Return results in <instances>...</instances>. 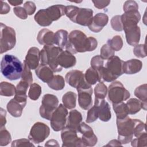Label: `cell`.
Instances as JSON below:
<instances>
[{"label": "cell", "mask_w": 147, "mask_h": 147, "mask_svg": "<svg viewBox=\"0 0 147 147\" xmlns=\"http://www.w3.org/2000/svg\"><path fill=\"white\" fill-rule=\"evenodd\" d=\"M16 43V32L11 27L1 23V53L13 49Z\"/></svg>", "instance_id": "cell-7"}, {"label": "cell", "mask_w": 147, "mask_h": 147, "mask_svg": "<svg viewBox=\"0 0 147 147\" xmlns=\"http://www.w3.org/2000/svg\"><path fill=\"white\" fill-rule=\"evenodd\" d=\"M82 122V116L81 113L76 110H72L69 113L67 120L66 127L78 132V129Z\"/></svg>", "instance_id": "cell-23"}, {"label": "cell", "mask_w": 147, "mask_h": 147, "mask_svg": "<svg viewBox=\"0 0 147 147\" xmlns=\"http://www.w3.org/2000/svg\"><path fill=\"white\" fill-rule=\"evenodd\" d=\"M11 141L10 133L4 127H1L0 130V145L1 146H6Z\"/></svg>", "instance_id": "cell-41"}, {"label": "cell", "mask_w": 147, "mask_h": 147, "mask_svg": "<svg viewBox=\"0 0 147 147\" xmlns=\"http://www.w3.org/2000/svg\"><path fill=\"white\" fill-rule=\"evenodd\" d=\"M47 84L49 88L54 90H63L65 86L64 79L61 75H56L53 76Z\"/></svg>", "instance_id": "cell-33"}, {"label": "cell", "mask_w": 147, "mask_h": 147, "mask_svg": "<svg viewBox=\"0 0 147 147\" xmlns=\"http://www.w3.org/2000/svg\"><path fill=\"white\" fill-rule=\"evenodd\" d=\"M100 56L103 60H108L114 56L115 51L113 50L107 44H104L100 48Z\"/></svg>", "instance_id": "cell-43"}, {"label": "cell", "mask_w": 147, "mask_h": 147, "mask_svg": "<svg viewBox=\"0 0 147 147\" xmlns=\"http://www.w3.org/2000/svg\"><path fill=\"white\" fill-rule=\"evenodd\" d=\"M77 133L72 129L65 127L61 133L62 146H84L82 138L78 136Z\"/></svg>", "instance_id": "cell-11"}, {"label": "cell", "mask_w": 147, "mask_h": 147, "mask_svg": "<svg viewBox=\"0 0 147 147\" xmlns=\"http://www.w3.org/2000/svg\"><path fill=\"white\" fill-rule=\"evenodd\" d=\"M1 14H6L8 13L10 10V7L7 3L4 2L2 1H1Z\"/></svg>", "instance_id": "cell-57"}, {"label": "cell", "mask_w": 147, "mask_h": 147, "mask_svg": "<svg viewBox=\"0 0 147 147\" xmlns=\"http://www.w3.org/2000/svg\"><path fill=\"white\" fill-rule=\"evenodd\" d=\"M126 41L131 46H136L138 44L141 37V30L138 25H132L123 28Z\"/></svg>", "instance_id": "cell-17"}, {"label": "cell", "mask_w": 147, "mask_h": 147, "mask_svg": "<svg viewBox=\"0 0 147 147\" xmlns=\"http://www.w3.org/2000/svg\"><path fill=\"white\" fill-rule=\"evenodd\" d=\"M142 67V63L138 59H130L124 61L123 72L124 74L131 75L140 72Z\"/></svg>", "instance_id": "cell-25"}, {"label": "cell", "mask_w": 147, "mask_h": 147, "mask_svg": "<svg viewBox=\"0 0 147 147\" xmlns=\"http://www.w3.org/2000/svg\"><path fill=\"white\" fill-rule=\"evenodd\" d=\"M45 146H59V144H58V142L56 140L52 139L51 140L48 141L45 143Z\"/></svg>", "instance_id": "cell-59"}, {"label": "cell", "mask_w": 147, "mask_h": 147, "mask_svg": "<svg viewBox=\"0 0 147 147\" xmlns=\"http://www.w3.org/2000/svg\"><path fill=\"white\" fill-rule=\"evenodd\" d=\"M108 99L112 104L122 102L129 98L130 94L119 81H114L109 86Z\"/></svg>", "instance_id": "cell-6"}, {"label": "cell", "mask_w": 147, "mask_h": 147, "mask_svg": "<svg viewBox=\"0 0 147 147\" xmlns=\"http://www.w3.org/2000/svg\"><path fill=\"white\" fill-rule=\"evenodd\" d=\"M16 87L8 82H2L0 84V94L5 96H11L15 95Z\"/></svg>", "instance_id": "cell-36"}, {"label": "cell", "mask_w": 147, "mask_h": 147, "mask_svg": "<svg viewBox=\"0 0 147 147\" xmlns=\"http://www.w3.org/2000/svg\"><path fill=\"white\" fill-rule=\"evenodd\" d=\"M98 45V41L93 37L87 36L79 30H74L68 35V42L65 50L72 54L78 52H91L94 51Z\"/></svg>", "instance_id": "cell-1"}, {"label": "cell", "mask_w": 147, "mask_h": 147, "mask_svg": "<svg viewBox=\"0 0 147 147\" xmlns=\"http://www.w3.org/2000/svg\"><path fill=\"white\" fill-rule=\"evenodd\" d=\"M129 114H135L142 109V102L136 98H131L126 102Z\"/></svg>", "instance_id": "cell-37"}, {"label": "cell", "mask_w": 147, "mask_h": 147, "mask_svg": "<svg viewBox=\"0 0 147 147\" xmlns=\"http://www.w3.org/2000/svg\"><path fill=\"white\" fill-rule=\"evenodd\" d=\"M109 17L106 14L99 13L95 15L88 25L89 29L95 33H98L108 23Z\"/></svg>", "instance_id": "cell-16"}, {"label": "cell", "mask_w": 147, "mask_h": 147, "mask_svg": "<svg viewBox=\"0 0 147 147\" xmlns=\"http://www.w3.org/2000/svg\"><path fill=\"white\" fill-rule=\"evenodd\" d=\"M106 146H122V144L121 142L118 140H113L110 141Z\"/></svg>", "instance_id": "cell-58"}, {"label": "cell", "mask_w": 147, "mask_h": 147, "mask_svg": "<svg viewBox=\"0 0 147 147\" xmlns=\"http://www.w3.org/2000/svg\"><path fill=\"white\" fill-rule=\"evenodd\" d=\"M36 75L43 82L48 83L53 78V71L47 65L40 64L36 69Z\"/></svg>", "instance_id": "cell-27"}, {"label": "cell", "mask_w": 147, "mask_h": 147, "mask_svg": "<svg viewBox=\"0 0 147 147\" xmlns=\"http://www.w3.org/2000/svg\"><path fill=\"white\" fill-rule=\"evenodd\" d=\"M147 86L144 84L137 87L134 90V95L142 102V109L144 110H146L147 106Z\"/></svg>", "instance_id": "cell-30"}, {"label": "cell", "mask_w": 147, "mask_h": 147, "mask_svg": "<svg viewBox=\"0 0 147 147\" xmlns=\"http://www.w3.org/2000/svg\"><path fill=\"white\" fill-rule=\"evenodd\" d=\"M62 51L63 49L54 45H44L40 51L41 64L48 65L53 72H60L62 68L58 64L57 57Z\"/></svg>", "instance_id": "cell-4"}, {"label": "cell", "mask_w": 147, "mask_h": 147, "mask_svg": "<svg viewBox=\"0 0 147 147\" xmlns=\"http://www.w3.org/2000/svg\"><path fill=\"white\" fill-rule=\"evenodd\" d=\"M78 92V103L80 107L84 110H88L92 104V94L93 92L91 85L76 89Z\"/></svg>", "instance_id": "cell-14"}, {"label": "cell", "mask_w": 147, "mask_h": 147, "mask_svg": "<svg viewBox=\"0 0 147 147\" xmlns=\"http://www.w3.org/2000/svg\"><path fill=\"white\" fill-rule=\"evenodd\" d=\"M76 94L72 91H68L62 97L63 105L68 109H73L76 106Z\"/></svg>", "instance_id": "cell-31"}, {"label": "cell", "mask_w": 147, "mask_h": 147, "mask_svg": "<svg viewBox=\"0 0 147 147\" xmlns=\"http://www.w3.org/2000/svg\"><path fill=\"white\" fill-rule=\"evenodd\" d=\"M68 114L67 108L62 104L58 105L53 113L50 119L52 129L55 131L62 130L67 123V117Z\"/></svg>", "instance_id": "cell-9"}, {"label": "cell", "mask_w": 147, "mask_h": 147, "mask_svg": "<svg viewBox=\"0 0 147 147\" xmlns=\"http://www.w3.org/2000/svg\"><path fill=\"white\" fill-rule=\"evenodd\" d=\"M94 105L96 106L98 118L103 122L109 121L111 118V113L109 104L105 99L95 98Z\"/></svg>", "instance_id": "cell-15"}, {"label": "cell", "mask_w": 147, "mask_h": 147, "mask_svg": "<svg viewBox=\"0 0 147 147\" xmlns=\"http://www.w3.org/2000/svg\"><path fill=\"white\" fill-rule=\"evenodd\" d=\"M34 18L35 21L41 26H48L52 23L49 20L46 14L45 9L38 10L35 14Z\"/></svg>", "instance_id": "cell-34"}, {"label": "cell", "mask_w": 147, "mask_h": 147, "mask_svg": "<svg viewBox=\"0 0 147 147\" xmlns=\"http://www.w3.org/2000/svg\"><path fill=\"white\" fill-rule=\"evenodd\" d=\"M111 26L112 28L118 32H121L123 30V24L121 20V16L117 15L114 16L111 20Z\"/></svg>", "instance_id": "cell-44"}, {"label": "cell", "mask_w": 147, "mask_h": 147, "mask_svg": "<svg viewBox=\"0 0 147 147\" xmlns=\"http://www.w3.org/2000/svg\"><path fill=\"white\" fill-rule=\"evenodd\" d=\"M107 86L102 82L96 84L94 88L95 98L96 99H105L107 94Z\"/></svg>", "instance_id": "cell-39"}, {"label": "cell", "mask_w": 147, "mask_h": 147, "mask_svg": "<svg viewBox=\"0 0 147 147\" xmlns=\"http://www.w3.org/2000/svg\"><path fill=\"white\" fill-rule=\"evenodd\" d=\"M41 91V87L38 84L32 83L29 87L28 96L30 99L33 100H36L40 96Z\"/></svg>", "instance_id": "cell-38"}, {"label": "cell", "mask_w": 147, "mask_h": 147, "mask_svg": "<svg viewBox=\"0 0 147 147\" xmlns=\"http://www.w3.org/2000/svg\"><path fill=\"white\" fill-rule=\"evenodd\" d=\"M59 99L53 94H45L42 99L41 105L40 107V114L41 117L50 120L53 113L58 106Z\"/></svg>", "instance_id": "cell-8"}, {"label": "cell", "mask_w": 147, "mask_h": 147, "mask_svg": "<svg viewBox=\"0 0 147 147\" xmlns=\"http://www.w3.org/2000/svg\"><path fill=\"white\" fill-rule=\"evenodd\" d=\"M134 55L138 58H144L146 56L145 44H137L133 49Z\"/></svg>", "instance_id": "cell-49"}, {"label": "cell", "mask_w": 147, "mask_h": 147, "mask_svg": "<svg viewBox=\"0 0 147 147\" xmlns=\"http://www.w3.org/2000/svg\"><path fill=\"white\" fill-rule=\"evenodd\" d=\"M26 105L18 102L14 98L11 99L7 105L8 112L14 117H20L21 116L24 108Z\"/></svg>", "instance_id": "cell-28"}, {"label": "cell", "mask_w": 147, "mask_h": 147, "mask_svg": "<svg viewBox=\"0 0 147 147\" xmlns=\"http://www.w3.org/2000/svg\"><path fill=\"white\" fill-rule=\"evenodd\" d=\"M13 11L16 16L22 20H25L28 17V14L25 9L21 6L15 7L13 9Z\"/></svg>", "instance_id": "cell-53"}, {"label": "cell", "mask_w": 147, "mask_h": 147, "mask_svg": "<svg viewBox=\"0 0 147 147\" xmlns=\"http://www.w3.org/2000/svg\"><path fill=\"white\" fill-rule=\"evenodd\" d=\"M141 19V15L138 10H130L124 12L121 15V20L123 24V28L125 27L137 25Z\"/></svg>", "instance_id": "cell-20"}, {"label": "cell", "mask_w": 147, "mask_h": 147, "mask_svg": "<svg viewBox=\"0 0 147 147\" xmlns=\"http://www.w3.org/2000/svg\"><path fill=\"white\" fill-rule=\"evenodd\" d=\"M11 146L12 147L16 146H34V145L32 144V142L26 138H21L13 141L11 142Z\"/></svg>", "instance_id": "cell-51"}, {"label": "cell", "mask_w": 147, "mask_h": 147, "mask_svg": "<svg viewBox=\"0 0 147 147\" xmlns=\"http://www.w3.org/2000/svg\"><path fill=\"white\" fill-rule=\"evenodd\" d=\"M124 61L119 57L113 56L107 60L105 67L98 69L100 82H111L115 81L123 74V64Z\"/></svg>", "instance_id": "cell-3"}, {"label": "cell", "mask_w": 147, "mask_h": 147, "mask_svg": "<svg viewBox=\"0 0 147 147\" xmlns=\"http://www.w3.org/2000/svg\"><path fill=\"white\" fill-rule=\"evenodd\" d=\"M30 85L28 83L21 80L16 86L14 99L18 102L26 105L27 101V90Z\"/></svg>", "instance_id": "cell-26"}, {"label": "cell", "mask_w": 147, "mask_h": 147, "mask_svg": "<svg viewBox=\"0 0 147 147\" xmlns=\"http://www.w3.org/2000/svg\"><path fill=\"white\" fill-rule=\"evenodd\" d=\"M116 122L118 133V140L122 145L130 142L134 135L136 119H131L127 116L122 119H117Z\"/></svg>", "instance_id": "cell-5"}, {"label": "cell", "mask_w": 147, "mask_h": 147, "mask_svg": "<svg viewBox=\"0 0 147 147\" xmlns=\"http://www.w3.org/2000/svg\"><path fill=\"white\" fill-rule=\"evenodd\" d=\"M37 40L41 45H55V33L48 29H42L38 32Z\"/></svg>", "instance_id": "cell-24"}, {"label": "cell", "mask_w": 147, "mask_h": 147, "mask_svg": "<svg viewBox=\"0 0 147 147\" xmlns=\"http://www.w3.org/2000/svg\"><path fill=\"white\" fill-rule=\"evenodd\" d=\"M8 2L12 6H17V5H21L23 3V1H11V0H9Z\"/></svg>", "instance_id": "cell-60"}, {"label": "cell", "mask_w": 147, "mask_h": 147, "mask_svg": "<svg viewBox=\"0 0 147 147\" xmlns=\"http://www.w3.org/2000/svg\"><path fill=\"white\" fill-rule=\"evenodd\" d=\"M24 69V64L16 56L12 55H5L1 61L2 74L10 80H18L21 78Z\"/></svg>", "instance_id": "cell-2"}, {"label": "cell", "mask_w": 147, "mask_h": 147, "mask_svg": "<svg viewBox=\"0 0 147 147\" xmlns=\"http://www.w3.org/2000/svg\"><path fill=\"white\" fill-rule=\"evenodd\" d=\"M57 62L61 68H69L75 66L76 59L75 56L69 51H62L58 56Z\"/></svg>", "instance_id": "cell-21"}, {"label": "cell", "mask_w": 147, "mask_h": 147, "mask_svg": "<svg viewBox=\"0 0 147 147\" xmlns=\"http://www.w3.org/2000/svg\"><path fill=\"white\" fill-rule=\"evenodd\" d=\"M93 17V10L91 9L79 8L73 21L82 26H88Z\"/></svg>", "instance_id": "cell-18"}, {"label": "cell", "mask_w": 147, "mask_h": 147, "mask_svg": "<svg viewBox=\"0 0 147 147\" xmlns=\"http://www.w3.org/2000/svg\"><path fill=\"white\" fill-rule=\"evenodd\" d=\"M6 111L2 108L0 109V119H1V127H4L6 123Z\"/></svg>", "instance_id": "cell-56"}, {"label": "cell", "mask_w": 147, "mask_h": 147, "mask_svg": "<svg viewBox=\"0 0 147 147\" xmlns=\"http://www.w3.org/2000/svg\"><path fill=\"white\" fill-rule=\"evenodd\" d=\"M123 9L124 12L130 10H138V5L137 3L134 1H127L124 3Z\"/></svg>", "instance_id": "cell-52"}, {"label": "cell", "mask_w": 147, "mask_h": 147, "mask_svg": "<svg viewBox=\"0 0 147 147\" xmlns=\"http://www.w3.org/2000/svg\"><path fill=\"white\" fill-rule=\"evenodd\" d=\"M65 79L69 86L76 89L90 85L86 81L83 73L79 70L74 69L68 72Z\"/></svg>", "instance_id": "cell-12"}, {"label": "cell", "mask_w": 147, "mask_h": 147, "mask_svg": "<svg viewBox=\"0 0 147 147\" xmlns=\"http://www.w3.org/2000/svg\"><path fill=\"white\" fill-rule=\"evenodd\" d=\"M131 145L134 147L146 146H147V136L146 133L143 134L141 136L137 137L131 141Z\"/></svg>", "instance_id": "cell-46"}, {"label": "cell", "mask_w": 147, "mask_h": 147, "mask_svg": "<svg viewBox=\"0 0 147 147\" xmlns=\"http://www.w3.org/2000/svg\"><path fill=\"white\" fill-rule=\"evenodd\" d=\"M78 132L82 134L81 138L84 146H93L96 144L97 137L94 133L92 129L85 122H81L78 129Z\"/></svg>", "instance_id": "cell-13"}, {"label": "cell", "mask_w": 147, "mask_h": 147, "mask_svg": "<svg viewBox=\"0 0 147 147\" xmlns=\"http://www.w3.org/2000/svg\"><path fill=\"white\" fill-rule=\"evenodd\" d=\"M146 133L145 123L141 121L136 119V123L134 130V136L137 138Z\"/></svg>", "instance_id": "cell-45"}, {"label": "cell", "mask_w": 147, "mask_h": 147, "mask_svg": "<svg viewBox=\"0 0 147 147\" xmlns=\"http://www.w3.org/2000/svg\"><path fill=\"white\" fill-rule=\"evenodd\" d=\"M45 9L48 18L52 22L58 20L65 14V6L62 5H52Z\"/></svg>", "instance_id": "cell-22"}, {"label": "cell", "mask_w": 147, "mask_h": 147, "mask_svg": "<svg viewBox=\"0 0 147 147\" xmlns=\"http://www.w3.org/2000/svg\"><path fill=\"white\" fill-rule=\"evenodd\" d=\"M104 60L101 57L100 55H96L92 57L91 60V67L98 70L103 67Z\"/></svg>", "instance_id": "cell-48"}, {"label": "cell", "mask_w": 147, "mask_h": 147, "mask_svg": "<svg viewBox=\"0 0 147 147\" xmlns=\"http://www.w3.org/2000/svg\"><path fill=\"white\" fill-rule=\"evenodd\" d=\"M107 44L114 51H119L122 48L123 40L120 36L117 35L114 36L111 39L108 40Z\"/></svg>", "instance_id": "cell-40"}, {"label": "cell", "mask_w": 147, "mask_h": 147, "mask_svg": "<svg viewBox=\"0 0 147 147\" xmlns=\"http://www.w3.org/2000/svg\"><path fill=\"white\" fill-rule=\"evenodd\" d=\"M113 110L116 114L117 119H122L129 114L127 105L124 102L113 104Z\"/></svg>", "instance_id": "cell-35"}, {"label": "cell", "mask_w": 147, "mask_h": 147, "mask_svg": "<svg viewBox=\"0 0 147 147\" xmlns=\"http://www.w3.org/2000/svg\"><path fill=\"white\" fill-rule=\"evenodd\" d=\"M86 81L89 84L94 85L97 82H100L99 74L98 70L90 67L86 71L84 74Z\"/></svg>", "instance_id": "cell-32"}, {"label": "cell", "mask_w": 147, "mask_h": 147, "mask_svg": "<svg viewBox=\"0 0 147 147\" xmlns=\"http://www.w3.org/2000/svg\"><path fill=\"white\" fill-rule=\"evenodd\" d=\"M79 8L77 6L72 5L65 6V15L71 21L73 22Z\"/></svg>", "instance_id": "cell-50"}, {"label": "cell", "mask_w": 147, "mask_h": 147, "mask_svg": "<svg viewBox=\"0 0 147 147\" xmlns=\"http://www.w3.org/2000/svg\"><path fill=\"white\" fill-rule=\"evenodd\" d=\"M30 68V69H36L40 61V51L37 47H31L28 50L24 61Z\"/></svg>", "instance_id": "cell-19"}, {"label": "cell", "mask_w": 147, "mask_h": 147, "mask_svg": "<svg viewBox=\"0 0 147 147\" xmlns=\"http://www.w3.org/2000/svg\"><path fill=\"white\" fill-rule=\"evenodd\" d=\"M50 129L44 123L37 122L32 127L28 138L29 140L34 143L39 144L43 142L49 135Z\"/></svg>", "instance_id": "cell-10"}, {"label": "cell", "mask_w": 147, "mask_h": 147, "mask_svg": "<svg viewBox=\"0 0 147 147\" xmlns=\"http://www.w3.org/2000/svg\"><path fill=\"white\" fill-rule=\"evenodd\" d=\"M24 8L26 10L28 15H32L34 13L36 6L34 2L32 1H26L24 5Z\"/></svg>", "instance_id": "cell-54"}, {"label": "cell", "mask_w": 147, "mask_h": 147, "mask_svg": "<svg viewBox=\"0 0 147 147\" xmlns=\"http://www.w3.org/2000/svg\"><path fill=\"white\" fill-rule=\"evenodd\" d=\"M94 6L99 9H103L107 7L110 3V1H92Z\"/></svg>", "instance_id": "cell-55"}, {"label": "cell", "mask_w": 147, "mask_h": 147, "mask_svg": "<svg viewBox=\"0 0 147 147\" xmlns=\"http://www.w3.org/2000/svg\"><path fill=\"white\" fill-rule=\"evenodd\" d=\"M98 118V113L96 106L94 105L92 107H91L89 109V110L87 112L86 122L91 123L95 121Z\"/></svg>", "instance_id": "cell-47"}, {"label": "cell", "mask_w": 147, "mask_h": 147, "mask_svg": "<svg viewBox=\"0 0 147 147\" xmlns=\"http://www.w3.org/2000/svg\"><path fill=\"white\" fill-rule=\"evenodd\" d=\"M23 64L24 69L21 75V80L28 83L29 84L30 86L33 83V76L30 71L31 69L25 62L24 61Z\"/></svg>", "instance_id": "cell-42"}, {"label": "cell", "mask_w": 147, "mask_h": 147, "mask_svg": "<svg viewBox=\"0 0 147 147\" xmlns=\"http://www.w3.org/2000/svg\"><path fill=\"white\" fill-rule=\"evenodd\" d=\"M68 42V33L67 31L60 29L55 33V44L64 49H65Z\"/></svg>", "instance_id": "cell-29"}]
</instances>
